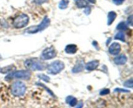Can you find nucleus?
Masks as SVG:
<instances>
[{
	"label": "nucleus",
	"mask_w": 133,
	"mask_h": 108,
	"mask_svg": "<svg viewBox=\"0 0 133 108\" xmlns=\"http://www.w3.org/2000/svg\"><path fill=\"white\" fill-rule=\"evenodd\" d=\"M24 65L26 68L31 71H43L48 67V65L44 63L42 60L37 58H31L26 60Z\"/></svg>",
	"instance_id": "1"
},
{
	"label": "nucleus",
	"mask_w": 133,
	"mask_h": 108,
	"mask_svg": "<svg viewBox=\"0 0 133 108\" xmlns=\"http://www.w3.org/2000/svg\"><path fill=\"white\" fill-rule=\"evenodd\" d=\"M49 25H50V19L46 16L44 18V19H43L40 24L28 27V28L25 30V32L28 34L37 33V32L44 31V29L48 28Z\"/></svg>",
	"instance_id": "2"
},
{
	"label": "nucleus",
	"mask_w": 133,
	"mask_h": 108,
	"mask_svg": "<svg viewBox=\"0 0 133 108\" xmlns=\"http://www.w3.org/2000/svg\"><path fill=\"white\" fill-rule=\"evenodd\" d=\"M31 73L29 70H20V71H14L10 73L5 77L6 80H10L12 79H23V80H28L31 78Z\"/></svg>",
	"instance_id": "3"
},
{
	"label": "nucleus",
	"mask_w": 133,
	"mask_h": 108,
	"mask_svg": "<svg viewBox=\"0 0 133 108\" xmlns=\"http://www.w3.org/2000/svg\"><path fill=\"white\" fill-rule=\"evenodd\" d=\"M11 93L15 97H22L25 94L26 91V86L22 82L17 81L13 83L11 85Z\"/></svg>",
	"instance_id": "4"
},
{
	"label": "nucleus",
	"mask_w": 133,
	"mask_h": 108,
	"mask_svg": "<svg viewBox=\"0 0 133 108\" xmlns=\"http://www.w3.org/2000/svg\"><path fill=\"white\" fill-rule=\"evenodd\" d=\"M64 63L59 60L55 61L47 67L48 73L51 75H57L64 69Z\"/></svg>",
	"instance_id": "5"
},
{
	"label": "nucleus",
	"mask_w": 133,
	"mask_h": 108,
	"mask_svg": "<svg viewBox=\"0 0 133 108\" xmlns=\"http://www.w3.org/2000/svg\"><path fill=\"white\" fill-rule=\"evenodd\" d=\"M29 18L25 14H19L16 17L13 21V26L16 28H22L28 25Z\"/></svg>",
	"instance_id": "6"
},
{
	"label": "nucleus",
	"mask_w": 133,
	"mask_h": 108,
	"mask_svg": "<svg viewBox=\"0 0 133 108\" xmlns=\"http://www.w3.org/2000/svg\"><path fill=\"white\" fill-rule=\"evenodd\" d=\"M57 56V51L54 47H51L44 49L41 54V60H48L53 59Z\"/></svg>",
	"instance_id": "7"
},
{
	"label": "nucleus",
	"mask_w": 133,
	"mask_h": 108,
	"mask_svg": "<svg viewBox=\"0 0 133 108\" xmlns=\"http://www.w3.org/2000/svg\"><path fill=\"white\" fill-rule=\"evenodd\" d=\"M109 53L112 55H117L121 51V45L119 43L114 42L110 45L109 49Z\"/></svg>",
	"instance_id": "8"
},
{
	"label": "nucleus",
	"mask_w": 133,
	"mask_h": 108,
	"mask_svg": "<svg viewBox=\"0 0 133 108\" xmlns=\"http://www.w3.org/2000/svg\"><path fill=\"white\" fill-rule=\"evenodd\" d=\"M99 62L98 60H92L88 62L85 66V69L88 71H94L98 67Z\"/></svg>",
	"instance_id": "9"
},
{
	"label": "nucleus",
	"mask_w": 133,
	"mask_h": 108,
	"mask_svg": "<svg viewBox=\"0 0 133 108\" xmlns=\"http://www.w3.org/2000/svg\"><path fill=\"white\" fill-rule=\"evenodd\" d=\"M127 58L125 54H120L114 58V62L117 65H123L127 62Z\"/></svg>",
	"instance_id": "10"
},
{
	"label": "nucleus",
	"mask_w": 133,
	"mask_h": 108,
	"mask_svg": "<svg viewBox=\"0 0 133 108\" xmlns=\"http://www.w3.org/2000/svg\"><path fill=\"white\" fill-rule=\"evenodd\" d=\"M64 51L67 54H75L77 51V47L75 44H70L65 47Z\"/></svg>",
	"instance_id": "11"
},
{
	"label": "nucleus",
	"mask_w": 133,
	"mask_h": 108,
	"mask_svg": "<svg viewBox=\"0 0 133 108\" xmlns=\"http://www.w3.org/2000/svg\"><path fill=\"white\" fill-rule=\"evenodd\" d=\"M117 16V14L114 11H110L109 12V14H108L107 18H108V20H107V25H110L112 23L114 22V21L115 20Z\"/></svg>",
	"instance_id": "12"
},
{
	"label": "nucleus",
	"mask_w": 133,
	"mask_h": 108,
	"mask_svg": "<svg viewBox=\"0 0 133 108\" xmlns=\"http://www.w3.org/2000/svg\"><path fill=\"white\" fill-rule=\"evenodd\" d=\"M66 102L68 104L70 105V106L74 107V106H76L77 103V101L76 98L74 97L73 96H68V97H66Z\"/></svg>",
	"instance_id": "13"
},
{
	"label": "nucleus",
	"mask_w": 133,
	"mask_h": 108,
	"mask_svg": "<svg viewBox=\"0 0 133 108\" xmlns=\"http://www.w3.org/2000/svg\"><path fill=\"white\" fill-rule=\"evenodd\" d=\"M83 69H84V65L81 62H79L74 66V68L72 69V72L74 73H78L83 71Z\"/></svg>",
	"instance_id": "14"
},
{
	"label": "nucleus",
	"mask_w": 133,
	"mask_h": 108,
	"mask_svg": "<svg viewBox=\"0 0 133 108\" xmlns=\"http://www.w3.org/2000/svg\"><path fill=\"white\" fill-rule=\"evenodd\" d=\"M75 4L79 9H83L88 6V3L86 0H75Z\"/></svg>",
	"instance_id": "15"
},
{
	"label": "nucleus",
	"mask_w": 133,
	"mask_h": 108,
	"mask_svg": "<svg viewBox=\"0 0 133 108\" xmlns=\"http://www.w3.org/2000/svg\"><path fill=\"white\" fill-rule=\"evenodd\" d=\"M14 67V66H13V65H10V66H6V67L1 69H0V73H1L2 74L8 73L10 72L12 70H13Z\"/></svg>",
	"instance_id": "16"
},
{
	"label": "nucleus",
	"mask_w": 133,
	"mask_h": 108,
	"mask_svg": "<svg viewBox=\"0 0 133 108\" xmlns=\"http://www.w3.org/2000/svg\"><path fill=\"white\" fill-rule=\"evenodd\" d=\"M114 39L116 40H119L121 41L125 42V34L123 32H119L115 35L114 36Z\"/></svg>",
	"instance_id": "17"
},
{
	"label": "nucleus",
	"mask_w": 133,
	"mask_h": 108,
	"mask_svg": "<svg viewBox=\"0 0 133 108\" xmlns=\"http://www.w3.org/2000/svg\"><path fill=\"white\" fill-rule=\"evenodd\" d=\"M69 4L68 0H61L58 5V8L60 9H66Z\"/></svg>",
	"instance_id": "18"
},
{
	"label": "nucleus",
	"mask_w": 133,
	"mask_h": 108,
	"mask_svg": "<svg viewBox=\"0 0 133 108\" xmlns=\"http://www.w3.org/2000/svg\"><path fill=\"white\" fill-rule=\"evenodd\" d=\"M116 28L118 30H119V31H125V30L127 29V25L126 24L125 22L122 21L117 25Z\"/></svg>",
	"instance_id": "19"
},
{
	"label": "nucleus",
	"mask_w": 133,
	"mask_h": 108,
	"mask_svg": "<svg viewBox=\"0 0 133 108\" xmlns=\"http://www.w3.org/2000/svg\"><path fill=\"white\" fill-rule=\"evenodd\" d=\"M38 77L39 78L41 79V80H42L43 81L45 82H49V80H50V78H49V76H47V75H44V74H40V75H38Z\"/></svg>",
	"instance_id": "20"
},
{
	"label": "nucleus",
	"mask_w": 133,
	"mask_h": 108,
	"mask_svg": "<svg viewBox=\"0 0 133 108\" xmlns=\"http://www.w3.org/2000/svg\"><path fill=\"white\" fill-rule=\"evenodd\" d=\"M124 86L126 87V88H132L133 87V80L132 78H130L129 80H127L124 82Z\"/></svg>",
	"instance_id": "21"
},
{
	"label": "nucleus",
	"mask_w": 133,
	"mask_h": 108,
	"mask_svg": "<svg viewBox=\"0 0 133 108\" xmlns=\"http://www.w3.org/2000/svg\"><path fill=\"white\" fill-rule=\"evenodd\" d=\"M114 91L118 92V93H129V91L125 89H121V88H116L114 89Z\"/></svg>",
	"instance_id": "22"
},
{
	"label": "nucleus",
	"mask_w": 133,
	"mask_h": 108,
	"mask_svg": "<svg viewBox=\"0 0 133 108\" xmlns=\"http://www.w3.org/2000/svg\"><path fill=\"white\" fill-rule=\"evenodd\" d=\"M110 93V89H103L100 91L99 94L101 95H106Z\"/></svg>",
	"instance_id": "23"
},
{
	"label": "nucleus",
	"mask_w": 133,
	"mask_h": 108,
	"mask_svg": "<svg viewBox=\"0 0 133 108\" xmlns=\"http://www.w3.org/2000/svg\"><path fill=\"white\" fill-rule=\"evenodd\" d=\"M33 1L35 3L38 4V5H41V4L45 3L48 2V1H49V0H33Z\"/></svg>",
	"instance_id": "24"
},
{
	"label": "nucleus",
	"mask_w": 133,
	"mask_h": 108,
	"mask_svg": "<svg viewBox=\"0 0 133 108\" xmlns=\"http://www.w3.org/2000/svg\"><path fill=\"white\" fill-rule=\"evenodd\" d=\"M113 3L116 5H120L124 2L125 0H112Z\"/></svg>",
	"instance_id": "25"
},
{
	"label": "nucleus",
	"mask_w": 133,
	"mask_h": 108,
	"mask_svg": "<svg viewBox=\"0 0 133 108\" xmlns=\"http://www.w3.org/2000/svg\"><path fill=\"white\" fill-rule=\"evenodd\" d=\"M127 23H128L129 25L132 26V23H133V17L132 16H130L128 18H127Z\"/></svg>",
	"instance_id": "26"
},
{
	"label": "nucleus",
	"mask_w": 133,
	"mask_h": 108,
	"mask_svg": "<svg viewBox=\"0 0 133 108\" xmlns=\"http://www.w3.org/2000/svg\"><path fill=\"white\" fill-rule=\"evenodd\" d=\"M90 12H91L90 7H89V6H87V7H86L85 10H84V13H85L87 15H89V14H90Z\"/></svg>",
	"instance_id": "27"
},
{
	"label": "nucleus",
	"mask_w": 133,
	"mask_h": 108,
	"mask_svg": "<svg viewBox=\"0 0 133 108\" xmlns=\"http://www.w3.org/2000/svg\"><path fill=\"white\" fill-rule=\"evenodd\" d=\"M83 106V103L82 102H80L77 105L76 107L75 108H82Z\"/></svg>",
	"instance_id": "28"
},
{
	"label": "nucleus",
	"mask_w": 133,
	"mask_h": 108,
	"mask_svg": "<svg viewBox=\"0 0 133 108\" xmlns=\"http://www.w3.org/2000/svg\"><path fill=\"white\" fill-rule=\"evenodd\" d=\"M87 1H88V2L91 3H92V4H95L96 3V0H87Z\"/></svg>",
	"instance_id": "29"
},
{
	"label": "nucleus",
	"mask_w": 133,
	"mask_h": 108,
	"mask_svg": "<svg viewBox=\"0 0 133 108\" xmlns=\"http://www.w3.org/2000/svg\"><path fill=\"white\" fill-rule=\"evenodd\" d=\"M1 54H0V59H1Z\"/></svg>",
	"instance_id": "30"
}]
</instances>
